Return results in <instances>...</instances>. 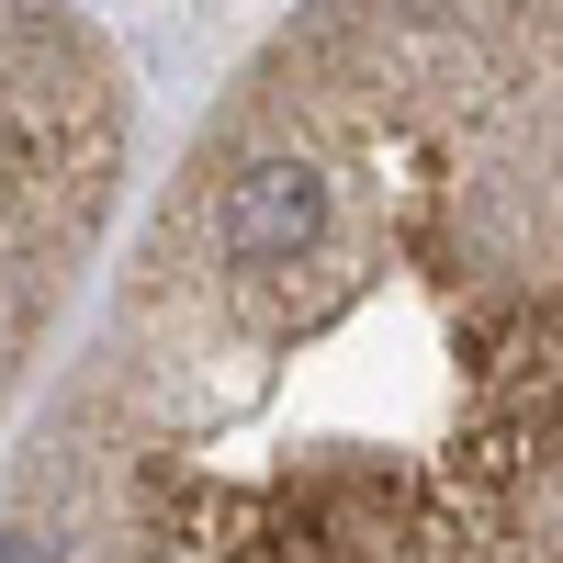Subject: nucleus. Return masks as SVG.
Wrapping results in <instances>:
<instances>
[{"label":"nucleus","instance_id":"nucleus-2","mask_svg":"<svg viewBox=\"0 0 563 563\" xmlns=\"http://www.w3.org/2000/svg\"><path fill=\"white\" fill-rule=\"evenodd\" d=\"M124 169V68L79 0H12V372H45L90 305Z\"/></svg>","mask_w":563,"mask_h":563},{"label":"nucleus","instance_id":"nucleus-1","mask_svg":"<svg viewBox=\"0 0 563 563\" xmlns=\"http://www.w3.org/2000/svg\"><path fill=\"white\" fill-rule=\"evenodd\" d=\"M12 563H563V0L260 34L34 372Z\"/></svg>","mask_w":563,"mask_h":563}]
</instances>
